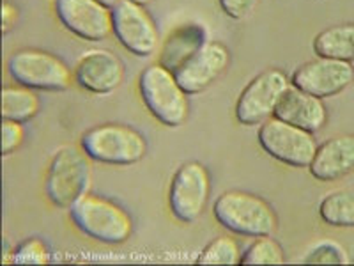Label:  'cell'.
I'll return each mask as SVG.
<instances>
[{
	"instance_id": "1",
	"label": "cell",
	"mask_w": 354,
	"mask_h": 266,
	"mask_svg": "<svg viewBox=\"0 0 354 266\" xmlns=\"http://www.w3.org/2000/svg\"><path fill=\"white\" fill-rule=\"evenodd\" d=\"M69 215L85 236L101 243L119 245L128 242L133 233L131 215L121 204L91 192L69 208Z\"/></svg>"
},
{
	"instance_id": "2",
	"label": "cell",
	"mask_w": 354,
	"mask_h": 266,
	"mask_svg": "<svg viewBox=\"0 0 354 266\" xmlns=\"http://www.w3.org/2000/svg\"><path fill=\"white\" fill-rule=\"evenodd\" d=\"M214 217L221 226L241 236H268L278 227L273 206L262 197L241 190H229L214 202Z\"/></svg>"
},
{
	"instance_id": "3",
	"label": "cell",
	"mask_w": 354,
	"mask_h": 266,
	"mask_svg": "<svg viewBox=\"0 0 354 266\" xmlns=\"http://www.w3.org/2000/svg\"><path fill=\"white\" fill-rule=\"evenodd\" d=\"M140 94L147 110L161 125L177 128L188 119V93L177 82L176 73L160 62L147 66L142 71Z\"/></svg>"
},
{
	"instance_id": "4",
	"label": "cell",
	"mask_w": 354,
	"mask_h": 266,
	"mask_svg": "<svg viewBox=\"0 0 354 266\" xmlns=\"http://www.w3.org/2000/svg\"><path fill=\"white\" fill-rule=\"evenodd\" d=\"M91 157L75 145H64L50 161L44 190L57 208H71L88 192L91 185Z\"/></svg>"
},
{
	"instance_id": "5",
	"label": "cell",
	"mask_w": 354,
	"mask_h": 266,
	"mask_svg": "<svg viewBox=\"0 0 354 266\" xmlns=\"http://www.w3.org/2000/svg\"><path fill=\"white\" fill-rule=\"evenodd\" d=\"M82 150L91 160L112 166H131L147 153V141L138 130L126 125H100L82 135Z\"/></svg>"
},
{
	"instance_id": "6",
	"label": "cell",
	"mask_w": 354,
	"mask_h": 266,
	"mask_svg": "<svg viewBox=\"0 0 354 266\" xmlns=\"http://www.w3.org/2000/svg\"><path fill=\"white\" fill-rule=\"evenodd\" d=\"M8 69L17 84L43 91H66L75 80V73L61 57L37 48L12 53Z\"/></svg>"
},
{
	"instance_id": "7",
	"label": "cell",
	"mask_w": 354,
	"mask_h": 266,
	"mask_svg": "<svg viewBox=\"0 0 354 266\" xmlns=\"http://www.w3.org/2000/svg\"><path fill=\"white\" fill-rule=\"evenodd\" d=\"M259 142L262 150L274 160L299 169L310 167L319 145L314 133L274 116L262 123L259 130Z\"/></svg>"
},
{
	"instance_id": "8",
	"label": "cell",
	"mask_w": 354,
	"mask_h": 266,
	"mask_svg": "<svg viewBox=\"0 0 354 266\" xmlns=\"http://www.w3.org/2000/svg\"><path fill=\"white\" fill-rule=\"evenodd\" d=\"M290 82L280 69H268L245 87L236 103V119L245 126L262 125L274 116Z\"/></svg>"
},
{
	"instance_id": "9",
	"label": "cell",
	"mask_w": 354,
	"mask_h": 266,
	"mask_svg": "<svg viewBox=\"0 0 354 266\" xmlns=\"http://www.w3.org/2000/svg\"><path fill=\"white\" fill-rule=\"evenodd\" d=\"M211 195V176L198 161H188L174 174L169 204L177 220L189 224L201 218Z\"/></svg>"
},
{
	"instance_id": "10",
	"label": "cell",
	"mask_w": 354,
	"mask_h": 266,
	"mask_svg": "<svg viewBox=\"0 0 354 266\" xmlns=\"http://www.w3.org/2000/svg\"><path fill=\"white\" fill-rule=\"evenodd\" d=\"M113 11V34L128 52L151 57L158 48L160 34L147 9L133 0H121Z\"/></svg>"
},
{
	"instance_id": "11",
	"label": "cell",
	"mask_w": 354,
	"mask_h": 266,
	"mask_svg": "<svg viewBox=\"0 0 354 266\" xmlns=\"http://www.w3.org/2000/svg\"><path fill=\"white\" fill-rule=\"evenodd\" d=\"M353 82V62L328 59V57H317L314 61L305 62L292 73L290 78V84L321 100L337 96Z\"/></svg>"
},
{
	"instance_id": "12",
	"label": "cell",
	"mask_w": 354,
	"mask_h": 266,
	"mask_svg": "<svg viewBox=\"0 0 354 266\" xmlns=\"http://www.w3.org/2000/svg\"><path fill=\"white\" fill-rule=\"evenodd\" d=\"M55 12L69 33L85 41H103L113 33V11L100 0H55Z\"/></svg>"
},
{
	"instance_id": "13",
	"label": "cell",
	"mask_w": 354,
	"mask_h": 266,
	"mask_svg": "<svg viewBox=\"0 0 354 266\" xmlns=\"http://www.w3.org/2000/svg\"><path fill=\"white\" fill-rule=\"evenodd\" d=\"M75 82L94 94H109L121 87L126 69L122 61L110 50H88L80 57L75 69Z\"/></svg>"
},
{
	"instance_id": "14",
	"label": "cell",
	"mask_w": 354,
	"mask_h": 266,
	"mask_svg": "<svg viewBox=\"0 0 354 266\" xmlns=\"http://www.w3.org/2000/svg\"><path fill=\"white\" fill-rule=\"evenodd\" d=\"M230 62L229 50L221 43H205L185 66L176 71L177 82L188 94H198L223 75Z\"/></svg>"
},
{
	"instance_id": "15",
	"label": "cell",
	"mask_w": 354,
	"mask_h": 266,
	"mask_svg": "<svg viewBox=\"0 0 354 266\" xmlns=\"http://www.w3.org/2000/svg\"><path fill=\"white\" fill-rule=\"evenodd\" d=\"M274 117L306 132H319L328 121V109L321 98L290 84L274 110Z\"/></svg>"
},
{
	"instance_id": "16",
	"label": "cell",
	"mask_w": 354,
	"mask_h": 266,
	"mask_svg": "<svg viewBox=\"0 0 354 266\" xmlns=\"http://www.w3.org/2000/svg\"><path fill=\"white\" fill-rule=\"evenodd\" d=\"M310 174L319 181L330 183L354 170V135H337L317 145L310 163Z\"/></svg>"
},
{
	"instance_id": "17",
	"label": "cell",
	"mask_w": 354,
	"mask_h": 266,
	"mask_svg": "<svg viewBox=\"0 0 354 266\" xmlns=\"http://www.w3.org/2000/svg\"><path fill=\"white\" fill-rule=\"evenodd\" d=\"M207 43V33L198 24H186L176 27L167 36L160 50V64L176 73Z\"/></svg>"
},
{
	"instance_id": "18",
	"label": "cell",
	"mask_w": 354,
	"mask_h": 266,
	"mask_svg": "<svg viewBox=\"0 0 354 266\" xmlns=\"http://www.w3.org/2000/svg\"><path fill=\"white\" fill-rule=\"evenodd\" d=\"M314 52L317 57L354 62V24L335 25L315 36Z\"/></svg>"
},
{
	"instance_id": "19",
	"label": "cell",
	"mask_w": 354,
	"mask_h": 266,
	"mask_svg": "<svg viewBox=\"0 0 354 266\" xmlns=\"http://www.w3.org/2000/svg\"><path fill=\"white\" fill-rule=\"evenodd\" d=\"M41 109L39 96L25 85H6L2 89V117L25 123L37 116Z\"/></svg>"
},
{
	"instance_id": "20",
	"label": "cell",
	"mask_w": 354,
	"mask_h": 266,
	"mask_svg": "<svg viewBox=\"0 0 354 266\" xmlns=\"http://www.w3.org/2000/svg\"><path fill=\"white\" fill-rule=\"evenodd\" d=\"M319 217L331 227H354V188H340L322 199Z\"/></svg>"
},
{
	"instance_id": "21",
	"label": "cell",
	"mask_w": 354,
	"mask_h": 266,
	"mask_svg": "<svg viewBox=\"0 0 354 266\" xmlns=\"http://www.w3.org/2000/svg\"><path fill=\"white\" fill-rule=\"evenodd\" d=\"M241 249L230 236H218L205 247L197 259V265H241Z\"/></svg>"
},
{
	"instance_id": "22",
	"label": "cell",
	"mask_w": 354,
	"mask_h": 266,
	"mask_svg": "<svg viewBox=\"0 0 354 266\" xmlns=\"http://www.w3.org/2000/svg\"><path fill=\"white\" fill-rule=\"evenodd\" d=\"M286 254L277 240L268 236H259L248 249L243 252L241 265H283Z\"/></svg>"
},
{
	"instance_id": "23",
	"label": "cell",
	"mask_w": 354,
	"mask_h": 266,
	"mask_svg": "<svg viewBox=\"0 0 354 266\" xmlns=\"http://www.w3.org/2000/svg\"><path fill=\"white\" fill-rule=\"evenodd\" d=\"M52 259L43 240L28 238L12 250V265H46Z\"/></svg>"
},
{
	"instance_id": "24",
	"label": "cell",
	"mask_w": 354,
	"mask_h": 266,
	"mask_svg": "<svg viewBox=\"0 0 354 266\" xmlns=\"http://www.w3.org/2000/svg\"><path fill=\"white\" fill-rule=\"evenodd\" d=\"M305 263H308V265H349L351 259L344 247L331 242V240H326V242L319 243L310 250Z\"/></svg>"
},
{
	"instance_id": "25",
	"label": "cell",
	"mask_w": 354,
	"mask_h": 266,
	"mask_svg": "<svg viewBox=\"0 0 354 266\" xmlns=\"http://www.w3.org/2000/svg\"><path fill=\"white\" fill-rule=\"evenodd\" d=\"M24 123L11 121V119H4L2 121V154L4 157L15 153L24 144Z\"/></svg>"
},
{
	"instance_id": "26",
	"label": "cell",
	"mask_w": 354,
	"mask_h": 266,
	"mask_svg": "<svg viewBox=\"0 0 354 266\" xmlns=\"http://www.w3.org/2000/svg\"><path fill=\"white\" fill-rule=\"evenodd\" d=\"M218 2H220L221 11L234 20H241V18L248 17L257 4V0H218Z\"/></svg>"
},
{
	"instance_id": "27",
	"label": "cell",
	"mask_w": 354,
	"mask_h": 266,
	"mask_svg": "<svg viewBox=\"0 0 354 266\" xmlns=\"http://www.w3.org/2000/svg\"><path fill=\"white\" fill-rule=\"evenodd\" d=\"M18 21V8L15 4H11L9 0H4L2 4V28L4 33L8 34Z\"/></svg>"
},
{
	"instance_id": "28",
	"label": "cell",
	"mask_w": 354,
	"mask_h": 266,
	"mask_svg": "<svg viewBox=\"0 0 354 266\" xmlns=\"http://www.w3.org/2000/svg\"><path fill=\"white\" fill-rule=\"evenodd\" d=\"M100 2H103V4L109 6V8L113 9L117 4H119V2H121V0H100Z\"/></svg>"
},
{
	"instance_id": "29",
	"label": "cell",
	"mask_w": 354,
	"mask_h": 266,
	"mask_svg": "<svg viewBox=\"0 0 354 266\" xmlns=\"http://www.w3.org/2000/svg\"><path fill=\"white\" fill-rule=\"evenodd\" d=\"M133 2H137V4H142V6H145V4H149L151 0H133Z\"/></svg>"
}]
</instances>
